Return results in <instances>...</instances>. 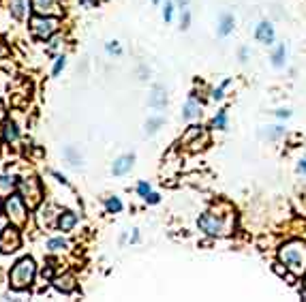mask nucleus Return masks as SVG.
<instances>
[{
	"mask_svg": "<svg viewBox=\"0 0 306 302\" xmlns=\"http://www.w3.org/2000/svg\"><path fill=\"white\" fill-rule=\"evenodd\" d=\"M278 261L295 276L306 274V242L289 240L278 249Z\"/></svg>",
	"mask_w": 306,
	"mask_h": 302,
	"instance_id": "nucleus-1",
	"label": "nucleus"
},
{
	"mask_svg": "<svg viewBox=\"0 0 306 302\" xmlns=\"http://www.w3.org/2000/svg\"><path fill=\"white\" fill-rule=\"evenodd\" d=\"M197 227L199 232H204L206 236L210 238H223V236H229L231 229H233V212H204L201 217L197 219Z\"/></svg>",
	"mask_w": 306,
	"mask_h": 302,
	"instance_id": "nucleus-2",
	"label": "nucleus"
},
{
	"mask_svg": "<svg viewBox=\"0 0 306 302\" xmlns=\"http://www.w3.org/2000/svg\"><path fill=\"white\" fill-rule=\"evenodd\" d=\"M32 279H35V261L32 259H20L18 264H15V268L11 270V287L13 289H26L28 285L32 283Z\"/></svg>",
	"mask_w": 306,
	"mask_h": 302,
	"instance_id": "nucleus-3",
	"label": "nucleus"
},
{
	"mask_svg": "<svg viewBox=\"0 0 306 302\" xmlns=\"http://www.w3.org/2000/svg\"><path fill=\"white\" fill-rule=\"evenodd\" d=\"M5 208H7V214H9L11 223H15V225H24V223H26V206H24V202L20 200L18 195H9Z\"/></svg>",
	"mask_w": 306,
	"mask_h": 302,
	"instance_id": "nucleus-4",
	"label": "nucleus"
},
{
	"mask_svg": "<svg viewBox=\"0 0 306 302\" xmlns=\"http://www.w3.org/2000/svg\"><path fill=\"white\" fill-rule=\"evenodd\" d=\"M255 39L259 43H263V45H274L276 30H274V26H272V22L261 20L259 24H257V26H255Z\"/></svg>",
	"mask_w": 306,
	"mask_h": 302,
	"instance_id": "nucleus-5",
	"label": "nucleus"
},
{
	"mask_svg": "<svg viewBox=\"0 0 306 302\" xmlns=\"http://www.w3.org/2000/svg\"><path fill=\"white\" fill-rule=\"evenodd\" d=\"M30 26H32V33H35L37 37L47 39L56 30V26H58V20H54V18H35L30 22Z\"/></svg>",
	"mask_w": 306,
	"mask_h": 302,
	"instance_id": "nucleus-6",
	"label": "nucleus"
},
{
	"mask_svg": "<svg viewBox=\"0 0 306 302\" xmlns=\"http://www.w3.org/2000/svg\"><path fill=\"white\" fill-rule=\"evenodd\" d=\"M201 109H204L201 101L195 97V94H191V97L187 99V103H184V107H182V120H184V122L197 120V118L201 116Z\"/></svg>",
	"mask_w": 306,
	"mask_h": 302,
	"instance_id": "nucleus-7",
	"label": "nucleus"
},
{
	"mask_svg": "<svg viewBox=\"0 0 306 302\" xmlns=\"http://www.w3.org/2000/svg\"><path fill=\"white\" fill-rule=\"evenodd\" d=\"M20 189L24 191V195H26V202H28L30 208H32V206H37V204H39V200H41V189H39V185H37V180H35V178L24 180L22 185H20Z\"/></svg>",
	"mask_w": 306,
	"mask_h": 302,
	"instance_id": "nucleus-8",
	"label": "nucleus"
},
{
	"mask_svg": "<svg viewBox=\"0 0 306 302\" xmlns=\"http://www.w3.org/2000/svg\"><path fill=\"white\" fill-rule=\"evenodd\" d=\"M20 246V232L18 229H5L0 236V251L3 253H11Z\"/></svg>",
	"mask_w": 306,
	"mask_h": 302,
	"instance_id": "nucleus-9",
	"label": "nucleus"
},
{
	"mask_svg": "<svg viewBox=\"0 0 306 302\" xmlns=\"http://www.w3.org/2000/svg\"><path fill=\"white\" fill-rule=\"evenodd\" d=\"M233 28H236V18H233V13H227V11L221 13L219 26H216V35L221 39H227L233 33Z\"/></svg>",
	"mask_w": 306,
	"mask_h": 302,
	"instance_id": "nucleus-10",
	"label": "nucleus"
},
{
	"mask_svg": "<svg viewBox=\"0 0 306 302\" xmlns=\"http://www.w3.org/2000/svg\"><path fill=\"white\" fill-rule=\"evenodd\" d=\"M133 163H135V155H122L120 159H116V163H114V168H111V172H114L116 176H124L126 172H131Z\"/></svg>",
	"mask_w": 306,
	"mask_h": 302,
	"instance_id": "nucleus-11",
	"label": "nucleus"
},
{
	"mask_svg": "<svg viewBox=\"0 0 306 302\" xmlns=\"http://www.w3.org/2000/svg\"><path fill=\"white\" fill-rule=\"evenodd\" d=\"M270 60H272V67H276V69H283L285 67V62H287V47H285V43H278L274 47V52H272Z\"/></svg>",
	"mask_w": 306,
	"mask_h": 302,
	"instance_id": "nucleus-12",
	"label": "nucleus"
},
{
	"mask_svg": "<svg viewBox=\"0 0 306 302\" xmlns=\"http://www.w3.org/2000/svg\"><path fill=\"white\" fill-rule=\"evenodd\" d=\"M148 103H150V107H155V109H163L167 105V94H165V90L161 88V86H157V88L152 90Z\"/></svg>",
	"mask_w": 306,
	"mask_h": 302,
	"instance_id": "nucleus-13",
	"label": "nucleus"
},
{
	"mask_svg": "<svg viewBox=\"0 0 306 302\" xmlns=\"http://www.w3.org/2000/svg\"><path fill=\"white\" fill-rule=\"evenodd\" d=\"M28 7H30V0H11V13L15 15L18 20H24L28 15Z\"/></svg>",
	"mask_w": 306,
	"mask_h": 302,
	"instance_id": "nucleus-14",
	"label": "nucleus"
},
{
	"mask_svg": "<svg viewBox=\"0 0 306 302\" xmlns=\"http://www.w3.org/2000/svg\"><path fill=\"white\" fill-rule=\"evenodd\" d=\"M227 124H229V114L227 109H219L216 116L212 118V126L216 131H227Z\"/></svg>",
	"mask_w": 306,
	"mask_h": 302,
	"instance_id": "nucleus-15",
	"label": "nucleus"
},
{
	"mask_svg": "<svg viewBox=\"0 0 306 302\" xmlns=\"http://www.w3.org/2000/svg\"><path fill=\"white\" fill-rule=\"evenodd\" d=\"M233 84V77H227V79H223V82L219 84V86H216V88L210 92L212 94V101H216V103H221L223 99H225V90H227L229 88V86Z\"/></svg>",
	"mask_w": 306,
	"mask_h": 302,
	"instance_id": "nucleus-16",
	"label": "nucleus"
},
{
	"mask_svg": "<svg viewBox=\"0 0 306 302\" xmlns=\"http://www.w3.org/2000/svg\"><path fill=\"white\" fill-rule=\"evenodd\" d=\"M77 223V217L73 212H62L60 214V219H58V225L62 232H69V229H73V225Z\"/></svg>",
	"mask_w": 306,
	"mask_h": 302,
	"instance_id": "nucleus-17",
	"label": "nucleus"
},
{
	"mask_svg": "<svg viewBox=\"0 0 306 302\" xmlns=\"http://www.w3.org/2000/svg\"><path fill=\"white\" fill-rule=\"evenodd\" d=\"M204 129H201V126H191V129L187 131V135H184L182 137V144H195V139H199V137H204Z\"/></svg>",
	"mask_w": 306,
	"mask_h": 302,
	"instance_id": "nucleus-18",
	"label": "nucleus"
},
{
	"mask_svg": "<svg viewBox=\"0 0 306 302\" xmlns=\"http://www.w3.org/2000/svg\"><path fill=\"white\" fill-rule=\"evenodd\" d=\"M285 133H287V129H285L283 124H274V126H268V133H265V137H268L270 141H276L280 137H285Z\"/></svg>",
	"mask_w": 306,
	"mask_h": 302,
	"instance_id": "nucleus-19",
	"label": "nucleus"
},
{
	"mask_svg": "<svg viewBox=\"0 0 306 302\" xmlns=\"http://www.w3.org/2000/svg\"><path fill=\"white\" fill-rule=\"evenodd\" d=\"M13 178L9 176H5V178H0V197H9L13 193Z\"/></svg>",
	"mask_w": 306,
	"mask_h": 302,
	"instance_id": "nucleus-20",
	"label": "nucleus"
},
{
	"mask_svg": "<svg viewBox=\"0 0 306 302\" xmlns=\"http://www.w3.org/2000/svg\"><path fill=\"white\" fill-rule=\"evenodd\" d=\"M161 126H163V118L161 116H155V118H150V120L146 122V133L148 135H155Z\"/></svg>",
	"mask_w": 306,
	"mask_h": 302,
	"instance_id": "nucleus-21",
	"label": "nucleus"
},
{
	"mask_svg": "<svg viewBox=\"0 0 306 302\" xmlns=\"http://www.w3.org/2000/svg\"><path fill=\"white\" fill-rule=\"evenodd\" d=\"M56 287L60 291H71L73 289V276H64V279H56Z\"/></svg>",
	"mask_w": 306,
	"mask_h": 302,
	"instance_id": "nucleus-22",
	"label": "nucleus"
},
{
	"mask_svg": "<svg viewBox=\"0 0 306 302\" xmlns=\"http://www.w3.org/2000/svg\"><path fill=\"white\" fill-rule=\"evenodd\" d=\"M174 7H176L174 0H165V7H163V20L165 22H172V18H174Z\"/></svg>",
	"mask_w": 306,
	"mask_h": 302,
	"instance_id": "nucleus-23",
	"label": "nucleus"
},
{
	"mask_svg": "<svg viewBox=\"0 0 306 302\" xmlns=\"http://www.w3.org/2000/svg\"><path fill=\"white\" fill-rule=\"evenodd\" d=\"M67 246V240H62V238H52L50 242H47V249L50 251H60Z\"/></svg>",
	"mask_w": 306,
	"mask_h": 302,
	"instance_id": "nucleus-24",
	"label": "nucleus"
},
{
	"mask_svg": "<svg viewBox=\"0 0 306 302\" xmlns=\"http://www.w3.org/2000/svg\"><path fill=\"white\" fill-rule=\"evenodd\" d=\"M105 206H107L109 212H120V210H122V202H120L118 197H109Z\"/></svg>",
	"mask_w": 306,
	"mask_h": 302,
	"instance_id": "nucleus-25",
	"label": "nucleus"
},
{
	"mask_svg": "<svg viewBox=\"0 0 306 302\" xmlns=\"http://www.w3.org/2000/svg\"><path fill=\"white\" fill-rule=\"evenodd\" d=\"M35 9L39 13H47L52 9V0H35Z\"/></svg>",
	"mask_w": 306,
	"mask_h": 302,
	"instance_id": "nucleus-26",
	"label": "nucleus"
},
{
	"mask_svg": "<svg viewBox=\"0 0 306 302\" xmlns=\"http://www.w3.org/2000/svg\"><path fill=\"white\" fill-rule=\"evenodd\" d=\"M5 139H7V141L18 139V129H15V124H7V126H5Z\"/></svg>",
	"mask_w": 306,
	"mask_h": 302,
	"instance_id": "nucleus-27",
	"label": "nucleus"
},
{
	"mask_svg": "<svg viewBox=\"0 0 306 302\" xmlns=\"http://www.w3.org/2000/svg\"><path fill=\"white\" fill-rule=\"evenodd\" d=\"M191 26V11L189 9H182V15H180V28L187 30Z\"/></svg>",
	"mask_w": 306,
	"mask_h": 302,
	"instance_id": "nucleus-28",
	"label": "nucleus"
},
{
	"mask_svg": "<svg viewBox=\"0 0 306 302\" xmlns=\"http://www.w3.org/2000/svg\"><path fill=\"white\" fill-rule=\"evenodd\" d=\"M274 116L278 118V120H289V118H291V109L289 107H278L274 112Z\"/></svg>",
	"mask_w": 306,
	"mask_h": 302,
	"instance_id": "nucleus-29",
	"label": "nucleus"
},
{
	"mask_svg": "<svg viewBox=\"0 0 306 302\" xmlns=\"http://www.w3.org/2000/svg\"><path fill=\"white\" fill-rule=\"evenodd\" d=\"M248 56H251V50H248L246 45H242V47H240V50H238V58H240V62H246V60H248Z\"/></svg>",
	"mask_w": 306,
	"mask_h": 302,
	"instance_id": "nucleus-30",
	"label": "nucleus"
},
{
	"mask_svg": "<svg viewBox=\"0 0 306 302\" xmlns=\"http://www.w3.org/2000/svg\"><path fill=\"white\" fill-rule=\"evenodd\" d=\"M150 191H152V189H150V185H148V182H143V180H141L139 185H137V193H139L141 197H146V195L150 193Z\"/></svg>",
	"mask_w": 306,
	"mask_h": 302,
	"instance_id": "nucleus-31",
	"label": "nucleus"
},
{
	"mask_svg": "<svg viewBox=\"0 0 306 302\" xmlns=\"http://www.w3.org/2000/svg\"><path fill=\"white\" fill-rule=\"evenodd\" d=\"M107 52H109V54H122V50H120L118 41H109V43H107Z\"/></svg>",
	"mask_w": 306,
	"mask_h": 302,
	"instance_id": "nucleus-32",
	"label": "nucleus"
},
{
	"mask_svg": "<svg viewBox=\"0 0 306 302\" xmlns=\"http://www.w3.org/2000/svg\"><path fill=\"white\" fill-rule=\"evenodd\" d=\"M143 200H146L148 204H159V200H161V195L159 193H155V191H150V193L143 197Z\"/></svg>",
	"mask_w": 306,
	"mask_h": 302,
	"instance_id": "nucleus-33",
	"label": "nucleus"
},
{
	"mask_svg": "<svg viewBox=\"0 0 306 302\" xmlns=\"http://www.w3.org/2000/svg\"><path fill=\"white\" fill-rule=\"evenodd\" d=\"M297 174H302V176H306V155L297 161Z\"/></svg>",
	"mask_w": 306,
	"mask_h": 302,
	"instance_id": "nucleus-34",
	"label": "nucleus"
},
{
	"mask_svg": "<svg viewBox=\"0 0 306 302\" xmlns=\"http://www.w3.org/2000/svg\"><path fill=\"white\" fill-rule=\"evenodd\" d=\"M62 67H64V58H58V62H56V67H54V75H58Z\"/></svg>",
	"mask_w": 306,
	"mask_h": 302,
	"instance_id": "nucleus-35",
	"label": "nucleus"
},
{
	"mask_svg": "<svg viewBox=\"0 0 306 302\" xmlns=\"http://www.w3.org/2000/svg\"><path fill=\"white\" fill-rule=\"evenodd\" d=\"M174 3H176V7H178L180 11H182V9H187V7H189V0H174Z\"/></svg>",
	"mask_w": 306,
	"mask_h": 302,
	"instance_id": "nucleus-36",
	"label": "nucleus"
},
{
	"mask_svg": "<svg viewBox=\"0 0 306 302\" xmlns=\"http://www.w3.org/2000/svg\"><path fill=\"white\" fill-rule=\"evenodd\" d=\"M139 240V229H133V236H131V242H137Z\"/></svg>",
	"mask_w": 306,
	"mask_h": 302,
	"instance_id": "nucleus-37",
	"label": "nucleus"
},
{
	"mask_svg": "<svg viewBox=\"0 0 306 302\" xmlns=\"http://www.w3.org/2000/svg\"><path fill=\"white\" fill-rule=\"evenodd\" d=\"M5 229H7V219H3V217H0V234H3Z\"/></svg>",
	"mask_w": 306,
	"mask_h": 302,
	"instance_id": "nucleus-38",
	"label": "nucleus"
},
{
	"mask_svg": "<svg viewBox=\"0 0 306 302\" xmlns=\"http://www.w3.org/2000/svg\"><path fill=\"white\" fill-rule=\"evenodd\" d=\"M300 296H302V300H306V281H304V285L300 287Z\"/></svg>",
	"mask_w": 306,
	"mask_h": 302,
	"instance_id": "nucleus-39",
	"label": "nucleus"
},
{
	"mask_svg": "<svg viewBox=\"0 0 306 302\" xmlns=\"http://www.w3.org/2000/svg\"><path fill=\"white\" fill-rule=\"evenodd\" d=\"M5 114H3V103H0V118H3Z\"/></svg>",
	"mask_w": 306,
	"mask_h": 302,
	"instance_id": "nucleus-40",
	"label": "nucleus"
},
{
	"mask_svg": "<svg viewBox=\"0 0 306 302\" xmlns=\"http://www.w3.org/2000/svg\"><path fill=\"white\" fill-rule=\"evenodd\" d=\"M152 3H159V0H152Z\"/></svg>",
	"mask_w": 306,
	"mask_h": 302,
	"instance_id": "nucleus-41",
	"label": "nucleus"
},
{
	"mask_svg": "<svg viewBox=\"0 0 306 302\" xmlns=\"http://www.w3.org/2000/svg\"><path fill=\"white\" fill-rule=\"evenodd\" d=\"M0 54H5V52H3V50H0Z\"/></svg>",
	"mask_w": 306,
	"mask_h": 302,
	"instance_id": "nucleus-42",
	"label": "nucleus"
}]
</instances>
